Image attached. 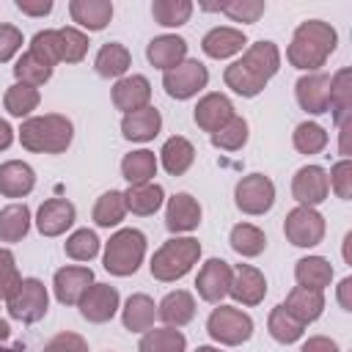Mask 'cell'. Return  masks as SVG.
<instances>
[{"label": "cell", "instance_id": "91938a15", "mask_svg": "<svg viewBox=\"0 0 352 352\" xmlns=\"http://www.w3.org/2000/svg\"><path fill=\"white\" fill-rule=\"evenodd\" d=\"M8 336H11V327H8V322H6V319H0V344H3V341H8Z\"/></svg>", "mask_w": 352, "mask_h": 352}, {"label": "cell", "instance_id": "b9f144b4", "mask_svg": "<svg viewBox=\"0 0 352 352\" xmlns=\"http://www.w3.org/2000/svg\"><path fill=\"white\" fill-rule=\"evenodd\" d=\"M38 88H30V85H22V82H16V85H11L8 91H6V96H3V104H6V110L11 113V116H16V118H25V116H30L36 107H38Z\"/></svg>", "mask_w": 352, "mask_h": 352}, {"label": "cell", "instance_id": "e0dca14e", "mask_svg": "<svg viewBox=\"0 0 352 352\" xmlns=\"http://www.w3.org/2000/svg\"><path fill=\"white\" fill-rule=\"evenodd\" d=\"M74 204L66 201V198H50L38 206V214H36V228L44 234V236H60L66 228H72L74 223Z\"/></svg>", "mask_w": 352, "mask_h": 352}, {"label": "cell", "instance_id": "cb8c5ba5", "mask_svg": "<svg viewBox=\"0 0 352 352\" xmlns=\"http://www.w3.org/2000/svg\"><path fill=\"white\" fill-rule=\"evenodd\" d=\"M297 322L308 324V322H316L324 311V297L322 292H314V289H302V286H294L289 294H286V302H280Z\"/></svg>", "mask_w": 352, "mask_h": 352}, {"label": "cell", "instance_id": "d4e9b609", "mask_svg": "<svg viewBox=\"0 0 352 352\" xmlns=\"http://www.w3.org/2000/svg\"><path fill=\"white\" fill-rule=\"evenodd\" d=\"M327 110L333 113L336 126L346 124L352 116V72L349 69H338L330 77V102Z\"/></svg>", "mask_w": 352, "mask_h": 352}, {"label": "cell", "instance_id": "7dc6e473", "mask_svg": "<svg viewBox=\"0 0 352 352\" xmlns=\"http://www.w3.org/2000/svg\"><path fill=\"white\" fill-rule=\"evenodd\" d=\"M30 52L36 58H41L47 66L60 63V52H58V30H38L30 41Z\"/></svg>", "mask_w": 352, "mask_h": 352}, {"label": "cell", "instance_id": "484cf974", "mask_svg": "<svg viewBox=\"0 0 352 352\" xmlns=\"http://www.w3.org/2000/svg\"><path fill=\"white\" fill-rule=\"evenodd\" d=\"M162 126V116L157 107H143V110H135V113H126L124 121H121V132L126 140H138V143H146L151 138H157Z\"/></svg>", "mask_w": 352, "mask_h": 352}, {"label": "cell", "instance_id": "94428289", "mask_svg": "<svg viewBox=\"0 0 352 352\" xmlns=\"http://www.w3.org/2000/svg\"><path fill=\"white\" fill-rule=\"evenodd\" d=\"M195 352H220V349H214V346H198Z\"/></svg>", "mask_w": 352, "mask_h": 352}, {"label": "cell", "instance_id": "60d3db41", "mask_svg": "<svg viewBox=\"0 0 352 352\" xmlns=\"http://www.w3.org/2000/svg\"><path fill=\"white\" fill-rule=\"evenodd\" d=\"M190 14H192L190 0H154L151 3V16L162 28H179L190 19Z\"/></svg>", "mask_w": 352, "mask_h": 352}, {"label": "cell", "instance_id": "ffe728a7", "mask_svg": "<svg viewBox=\"0 0 352 352\" xmlns=\"http://www.w3.org/2000/svg\"><path fill=\"white\" fill-rule=\"evenodd\" d=\"M201 223V204L190 192H176L165 209V226L173 234H187Z\"/></svg>", "mask_w": 352, "mask_h": 352}, {"label": "cell", "instance_id": "8d00e7d4", "mask_svg": "<svg viewBox=\"0 0 352 352\" xmlns=\"http://www.w3.org/2000/svg\"><path fill=\"white\" fill-rule=\"evenodd\" d=\"M228 242H231V248H234L239 256H245V258H253V256L264 253V248H267L264 231L256 228V226H250V223H236V226L231 228Z\"/></svg>", "mask_w": 352, "mask_h": 352}, {"label": "cell", "instance_id": "d6986e66", "mask_svg": "<svg viewBox=\"0 0 352 352\" xmlns=\"http://www.w3.org/2000/svg\"><path fill=\"white\" fill-rule=\"evenodd\" d=\"M234 116H236V113H234V104H231V99L223 96V94H206V96L195 104V124H198L204 132H209V135H214L217 129H223Z\"/></svg>", "mask_w": 352, "mask_h": 352}, {"label": "cell", "instance_id": "1f68e13d", "mask_svg": "<svg viewBox=\"0 0 352 352\" xmlns=\"http://www.w3.org/2000/svg\"><path fill=\"white\" fill-rule=\"evenodd\" d=\"M154 316H157V305L148 294H132L124 305V314H121V322L129 333H146L151 330L154 324Z\"/></svg>", "mask_w": 352, "mask_h": 352}, {"label": "cell", "instance_id": "603a6c76", "mask_svg": "<svg viewBox=\"0 0 352 352\" xmlns=\"http://www.w3.org/2000/svg\"><path fill=\"white\" fill-rule=\"evenodd\" d=\"M248 44L245 33L236 30V28H212L204 38H201V50L209 55V58H231L236 52H242Z\"/></svg>", "mask_w": 352, "mask_h": 352}, {"label": "cell", "instance_id": "ee69618b", "mask_svg": "<svg viewBox=\"0 0 352 352\" xmlns=\"http://www.w3.org/2000/svg\"><path fill=\"white\" fill-rule=\"evenodd\" d=\"M292 140L300 154H319L327 146V132L314 121H302V124H297Z\"/></svg>", "mask_w": 352, "mask_h": 352}, {"label": "cell", "instance_id": "f546056e", "mask_svg": "<svg viewBox=\"0 0 352 352\" xmlns=\"http://www.w3.org/2000/svg\"><path fill=\"white\" fill-rule=\"evenodd\" d=\"M294 278H297V286L322 292V289L330 286V280H333V267H330V261L322 258V256H305V258L297 261Z\"/></svg>", "mask_w": 352, "mask_h": 352}, {"label": "cell", "instance_id": "3957f363", "mask_svg": "<svg viewBox=\"0 0 352 352\" xmlns=\"http://www.w3.org/2000/svg\"><path fill=\"white\" fill-rule=\"evenodd\" d=\"M72 138H74V126L60 113L33 116V118L22 121V126H19L22 146L36 154H60L69 148Z\"/></svg>", "mask_w": 352, "mask_h": 352}, {"label": "cell", "instance_id": "816d5d0a", "mask_svg": "<svg viewBox=\"0 0 352 352\" xmlns=\"http://www.w3.org/2000/svg\"><path fill=\"white\" fill-rule=\"evenodd\" d=\"M44 352H88V341L82 336H77V333L63 330V333L52 336L44 344Z\"/></svg>", "mask_w": 352, "mask_h": 352}, {"label": "cell", "instance_id": "7a4b0ae2", "mask_svg": "<svg viewBox=\"0 0 352 352\" xmlns=\"http://www.w3.org/2000/svg\"><path fill=\"white\" fill-rule=\"evenodd\" d=\"M336 44H338V33H336L333 25H327L322 19H308L302 25H297V30L292 36V44L286 50V58L297 69L316 72L333 55Z\"/></svg>", "mask_w": 352, "mask_h": 352}, {"label": "cell", "instance_id": "9f6ffc18", "mask_svg": "<svg viewBox=\"0 0 352 352\" xmlns=\"http://www.w3.org/2000/svg\"><path fill=\"white\" fill-rule=\"evenodd\" d=\"M338 302L344 311H352V278H344L338 283Z\"/></svg>", "mask_w": 352, "mask_h": 352}, {"label": "cell", "instance_id": "44dd1931", "mask_svg": "<svg viewBox=\"0 0 352 352\" xmlns=\"http://www.w3.org/2000/svg\"><path fill=\"white\" fill-rule=\"evenodd\" d=\"M146 58L151 60V66H157L162 72H170L182 60H187V41L182 36H157V38L148 41Z\"/></svg>", "mask_w": 352, "mask_h": 352}, {"label": "cell", "instance_id": "e575fe53", "mask_svg": "<svg viewBox=\"0 0 352 352\" xmlns=\"http://www.w3.org/2000/svg\"><path fill=\"white\" fill-rule=\"evenodd\" d=\"M267 330H270V336H272L278 344H294V341H300V338H302L305 324H302V322H297V319H294L283 305H275V308L270 311Z\"/></svg>", "mask_w": 352, "mask_h": 352}, {"label": "cell", "instance_id": "30bf717a", "mask_svg": "<svg viewBox=\"0 0 352 352\" xmlns=\"http://www.w3.org/2000/svg\"><path fill=\"white\" fill-rule=\"evenodd\" d=\"M206 82H209V72L201 60H182L176 69L165 72L162 77V88L173 99H190L201 88H206Z\"/></svg>", "mask_w": 352, "mask_h": 352}, {"label": "cell", "instance_id": "83f0119b", "mask_svg": "<svg viewBox=\"0 0 352 352\" xmlns=\"http://www.w3.org/2000/svg\"><path fill=\"white\" fill-rule=\"evenodd\" d=\"M157 316L168 324V327H182L195 316V300L190 292L176 289L170 294L162 297V302L157 305Z\"/></svg>", "mask_w": 352, "mask_h": 352}, {"label": "cell", "instance_id": "8992f818", "mask_svg": "<svg viewBox=\"0 0 352 352\" xmlns=\"http://www.w3.org/2000/svg\"><path fill=\"white\" fill-rule=\"evenodd\" d=\"M206 330L214 341H220L226 346H236L253 336V319L239 308L217 305L206 319Z\"/></svg>", "mask_w": 352, "mask_h": 352}, {"label": "cell", "instance_id": "f907efd6", "mask_svg": "<svg viewBox=\"0 0 352 352\" xmlns=\"http://www.w3.org/2000/svg\"><path fill=\"white\" fill-rule=\"evenodd\" d=\"M327 182H330V187L336 190V195H338V198L349 201V198H352V162H349L346 157H344V160H338V162L330 168Z\"/></svg>", "mask_w": 352, "mask_h": 352}, {"label": "cell", "instance_id": "d590c367", "mask_svg": "<svg viewBox=\"0 0 352 352\" xmlns=\"http://www.w3.org/2000/svg\"><path fill=\"white\" fill-rule=\"evenodd\" d=\"M187 338L176 327H157L146 330V336L138 344V352H184Z\"/></svg>", "mask_w": 352, "mask_h": 352}, {"label": "cell", "instance_id": "7bdbcfd3", "mask_svg": "<svg viewBox=\"0 0 352 352\" xmlns=\"http://www.w3.org/2000/svg\"><path fill=\"white\" fill-rule=\"evenodd\" d=\"M58 52L66 63H80L88 52V36L77 28H60L58 30Z\"/></svg>", "mask_w": 352, "mask_h": 352}, {"label": "cell", "instance_id": "ab89813d", "mask_svg": "<svg viewBox=\"0 0 352 352\" xmlns=\"http://www.w3.org/2000/svg\"><path fill=\"white\" fill-rule=\"evenodd\" d=\"M124 214H126V201H124V192H118V190L104 192L94 206V223L102 228L118 226L124 220Z\"/></svg>", "mask_w": 352, "mask_h": 352}, {"label": "cell", "instance_id": "9a60e30c", "mask_svg": "<svg viewBox=\"0 0 352 352\" xmlns=\"http://www.w3.org/2000/svg\"><path fill=\"white\" fill-rule=\"evenodd\" d=\"M228 294L242 305H258L267 294V278L250 264H236L231 272Z\"/></svg>", "mask_w": 352, "mask_h": 352}, {"label": "cell", "instance_id": "277c9868", "mask_svg": "<svg viewBox=\"0 0 352 352\" xmlns=\"http://www.w3.org/2000/svg\"><path fill=\"white\" fill-rule=\"evenodd\" d=\"M198 256H201V242L192 239V236H176V239H168L154 256H151V275L157 280H179L184 278L192 264H198Z\"/></svg>", "mask_w": 352, "mask_h": 352}, {"label": "cell", "instance_id": "f1b7e54d", "mask_svg": "<svg viewBox=\"0 0 352 352\" xmlns=\"http://www.w3.org/2000/svg\"><path fill=\"white\" fill-rule=\"evenodd\" d=\"M129 63H132V55H129V50H126L124 44H118V41L102 44V50L96 52V60H94L96 74H99V77H107V80H116V77L121 80V77L126 74Z\"/></svg>", "mask_w": 352, "mask_h": 352}, {"label": "cell", "instance_id": "7402d4cb", "mask_svg": "<svg viewBox=\"0 0 352 352\" xmlns=\"http://www.w3.org/2000/svg\"><path fill=\"white\" fill-rule=\"evenodd\" d=\"M36 187V173L22 160H8L0 165V192L6 198H22Z\"/></svg>", "mask_w": 352, "mask_h": 352}, {"label": "cell", "instance_id": "f6af8a7d", "mask_svg": "<svg viewBox=\"0 0 352 352\" xmlns=\"http://www.w3.org/2000/svg\"><path fill=\"white\" fill-rule=\"evenodd\" d=\"M248 143V121L242 116H234L223 129H217L212 135V146L223 148V151H236Z\"/></svg>", "mask_w": 352, "mask_h": 352}, {"label": "cell", "instance_id": "8fae6325", "mask_svg": "<svg viewBox=\"0 0 352 352\" xmlns=\"http://www.w3.org/2000/svg\"><path fill=\"white\" fill-rule=\"evenodd\" d=\"M77 305H80L82 319H88L94 324L110 322L118 311V289L110 283H91V289L82 294V300Z\"/></svg>", "mask_w": 352, "mask_h": 352}, {"label": "cell", "instance_id": "7c38bea8", "mask_svg": "<svg viewBox=\"0 0 352 352\" xmlns=\"http://www.w3.org/2000/svg\"><path fill=\"white\" fill-rule=\"evenodd\" d=\"M330 182L327 170L319 165H302L292 179V195L300 201V206H316L327 198Z\"/></svg>", "mask_w": 352, "mask_h": 352}, {"label": "cell", "instance_id": "9c48e42d", "mask_svg": "<svg viewBox=\"0 0 352 352\" xmlns=\"http://www.w3.org/2000/svg\"><path fill=\"white\" fill-rule=\"evenodd\" d=\"M283 234L294 248H314L324 239V217L314 206H294L283 220Z\"/></svg>", "mask_w": 352, "mask_h": 352}, {"label": "cell", "instance_id": "d6a6232c", "mask_svg": "<svg viewBox=\"0 0 352 352\" xmlns=\"http://www.w3.org/2000/svg\"><path fill=\"white\" fill-rule=\"evenodd\" d=\"M160 157H162V168H165L170 176H182V173L190 170V165H192V160H195V148H192V143H190L187 138L173 135V138L165 140Z\"/></svg>", "mask_w": 352, "mask_h": 352}, {"label": "cell", "instance_id": "680465c9", "mask_svg": "<svg viewBox=\"0 0 352 352\" xmlns=\"http://www.w3.org/2000/svg\"><path fill=\"white\" fill-rule=\"evenodd\" d=\"M338 129H341V146L338 148H341V154H349V129H352V121L341 124Z\"/></svg>", "mask_w": 352, "mask_h": 352}, {"label": "cell", "instance_id": "6125c7cd", "mask_svg": "<svg viewBox=\"0 0 352 352\" xmlns=\"http://www.w3.org/2000/svg\"><path fill=\"white\" fill-rule=\"evenodd\" d=\"M0 352H19V349H16V346H3V344H0Z\"/></svg>", "mask_w": 352, "mask_h": 352}, {"label": "cell", "instance_id": "5bb4252c", "mask_svg": "<svg viewBox=\"0 0 352 352\" xmlns=\"http://www.w3.org/2000/svg\"><path fill=\"white\" fill-rule=\"evenodd\" d=\"M231 267L228 261L223 258H209L198 278H195V289H198V297L206 300V302H220L226 294H228V286H231Z\"/></svg>", "mask_w": 352, "mask_h": 352}, {"label": "cell", "instance_id": "f5cc1de1", "mask_svg": "<svg viewBox=\"0 0 352 352\" xmlns=\"http://www.w3.org/2000/svg\"><path fill=\"white\" fill-rule=\"evenodd\" d=\"M22 47V30L14 25H0V63L11 60Z\"/></svg>", "mask_w": 352, "mask_h": 352}, {"label": "cell", "instance_id": "52a82bcc", "mask_svg": "<svg viewBox=\"0 0 352 352\" xmlns=\"http://www.w3.org/2000/svg\"><path fill=\"white\" fill-rule=\"evenodd\" d=\"M6 302H8L11 319H16L22 324H33V322L44 319L50 297H47V289H44V283L38 278H22L16 292Z\"/></svg>", "mask_w": 352, "mask_h": 352}, {"label": "cell", "instance_id": "ac0fdd59", "mask_svg": "<svg viewBox=\"0 0 352 352\" xmlns=\"http://www.w3.org/2000/svg\"><path fill=\"white\" fill-rule=\"evenodd\" d=\"M148 102H151V85H148V80L143 74L121 77L113 85V104L118 110H124V116L148 107Z\"/></svg>", "mask_w": 352, "mask_h": 352}, {"label": "cell", "instance_id": "4fadbf2b", "mask_svg": "<svg viewBox=\"0 0 352 352\" xmlns=\"http://www.w3.org/2000/svg\"><path fill=\"white\" fill-rule=\"evenodd\" d=\"M294 94H297V104H300L305 113H311V116L327 113V102H330V74H324V72H308L305 77L297 80Z\"/></svg>", "mask_w": 352, "mask_h": 352}, {"label": "cell", "instance_id": "ba28073f", "mask_svg": "<svg viewBox=\"0 0 352 352\" xmlns=\"http://www.w3.org/2000/svg\"><path fill=\"white\" fill-rule=\"evenodd\" d=\"M234 204L245 214H264L275 204V184L264 173L242 176L236 182V190H234Z\"/></svg>", "mask_w": 352, "mask_h": 352}, {"label": "cell", "instance_id": "f35d334b", "mask_svg": "<svg viewBox=\"0 0 352 352\" xmlns=\"http://www.w3.org/2000/svg\"><path fill=\"white\" fill-rule=\"evenodd\" d=\"M14 77H16V82H22V85H30V88H38V85H44L50 77H52V66H47L41 58H36L30 50L16 60V66H14Z\"/></svg>", "mask_w": 352, "mask_h": 352}, {"label": "cell", "instance_id": "74e56055", "mask_svg": "<svg viewBox=\"0 0 352 352\" xmlns=\"http://www.w3.org/2000/svg\"><path fill=\"white\" fill-rule=\"evenodd\" d=\"M30 228V209L25 204H11L0 212V242H19Z\"/></svg>", "mask_w": 352, "mask_h": 352}, {"label": "cell", "instance_id": "5b68a950", "mask_svg": "<svg viewBox=\"0 0 352 352\" xmlns=\"http://www.w3.org/2000/svg\"><path fill=\"white\" fill-rule=\"evenodd\" d=\"M146 256V236L138 228H121L107 239L104 248V270L110 275L126 278L135 275Z\"/></svg>", "mask_w": 352, "mask_h": 352}, {"label": "cell", "instance_id": "2e32d148", "mask_svg": "<svg viewBox=\"0 0 352 352\" xmlns=\"http://www.w3.org/2000/svg\"><path fill=\"white\" fill-rule=\"evenodd\" d=\"M94 283V272L91 267H63L55 272L52 278V289H55V297L58 302L63 305H77L82 300V294L91 289Z\"/></svg>", "mask_w": 352, "mask_h": 352}, {"label": "cell", "instance_id": "836d02e7", "mask_svg": "<svg viewBox=\"0 0 352 352\" xmlns=\"http://www.w3.org/2000/svg\"><path fill=\"white\" fill-rule=\"evenodd\" d=\"M157 173V157L154 151L148 148H138V151H129L124 160H121V176L129 182V184H146L151 182Z\"/></svg>", "mask_w": 352, "mask_h": 352}, {"label": "cell", "instance_id": "c3c4849f", "mask_svg": "<svg viewBox=\"0 0 352 352\" xmlns=\"http://www.w3.org/2000/svg\"><path fill=\"white\" fill-rule=\"evenodd\" d=\"M19 280H22V275H19V270H16L14 253L6 250V248H0V300H8V297L16 292Z\"/></svg>", "mask_w": 352, "mask_h": 352}, {"label": "cell", "instance_id": "db71d44e", "mask_svg": "<svg viewBox=\"0 0 352 352\" xmlns=\"http://www.w3.org/2000/svg\"><path fill=\"white\" fill-rule=\"evenodd\" d=\"M16 8L28 16H44L52 11V0H16Z\"/></svg>", "mask_w": 352, "mask_h": 352}, {"label": "cell", "instance_id": "4dcf8cb0", "mask_svg": "<svg viewBox=\"0 0 352 352\" xmlns=\"http://www.w3.org/2000/svg\"><path fill=\"white\" fill-rule=\"evenodd\" d=\"M162 198H165V190L154 182H146V184H129V190L124 192V201H126V212L132 214H154L160 206H162Z\"/></svg>", "mask_w": 352, "mask_h": 352}, {"label": "cell", "instance_id": "4316f807", "mask_svg": "<svg viewBox=\"0 0 352 352\" xmlns=\"http://www.w3.org/2000/svg\"><path fill=\"white\" fill-rule=\"evenodd\" d=\"M69 14L85 30H102L113 19V3L110 0H72Z\"/></svg>", "mask_w": 352, "mask_h": 352}, {"label": "cell", "instance_id": "bcb514c9", "mask_svg": "<svg viewBox=\"0 0 352 352\" xmlns=\"http://www.w3.org/2000/svg\"><path fill=\"white\" fill-rule=\"evenodd\" d=\"M66 256L74 261H91L99 253V236L91 228H80L66 239Z\"/></svg>", "mask_w": 352, "mask_h": 352}, {"label": "cell", "instance_id": "6f0895ef", "mask_svg": "<svg viewBox=\"0 0 352 352\" xmlns=\"http://www.w3.org/2000/svg\"><path fill=\"white\" fill-rule=\"evenodd\" d=\"M11 140H14V129L8 126V121H6V118H0V151H3V148H8V146H11Z\"/></svg>", "mask_w": 352, "mask_h": 352}, {"label": "cell", "instance_id": "6da1fadb", "mask_svg": "<svg viewBox=\"0 0 352 352\" xmlns=\"http://www.w3.org/2000/svg\"><path fill=\"white\" fill-rule=\"evenodd\" d=\"M280 69V52L272 41H256L250 44L239 60L226 66L223 80L226 85L239 96H258L270 77H275Z\"/></svg>", "mask_w": 352, "mask_h": 352}, {"label": "cell", "instance_id": "11a10c76", "mask_svg": "<svg viewBox=\"0 0 352 352\" xmlns=\"http://www.w3.org/2000/svg\"><path fill=\"white\" fill-rule=\"evenodd\" d=\"M300 352H338V346H336V341L327 338V336H314V338H308V341L302 344Z\"/></svg>", "mask_w": 352, "mask_h": 352}, {"label": "cell", "instance_id": "681fc988", "mask_svg": "<svg viewBox=\"0 0 352 352\" xmlns=\"http://www.w3.org/2000/svg\"><path fill=\"white\" fill-rule=\"evenodd\" d=\"M264 3L261 0H234V3H223V14L231 16L234 22H256L264 14Z\"/></svg>", "mask_w": 352, "mask_h": 352}]
</instances>
